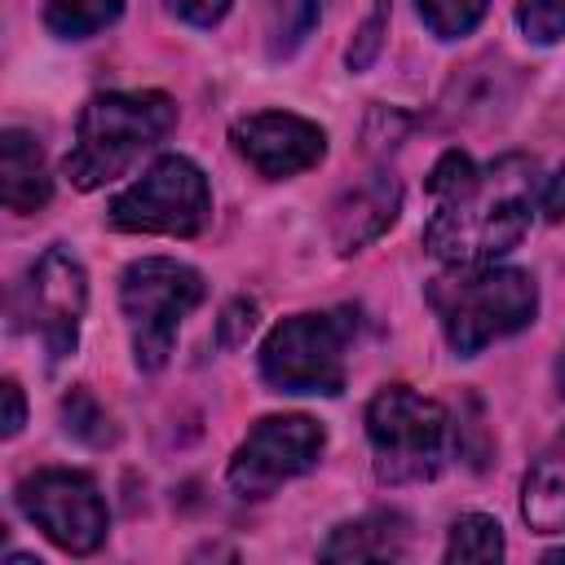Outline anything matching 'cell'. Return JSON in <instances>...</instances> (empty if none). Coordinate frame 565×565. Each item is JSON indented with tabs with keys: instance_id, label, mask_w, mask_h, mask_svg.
Returning <instances> with one entry per match:
<instances>
[{
	"instance_id": "6da1fadb",
	"label": "cell",
	"mask_w": 565,
	"mask_h": 565,
	"mask_svg": "<svg viewBox=\"0 0 565 565\" xmlns=\"http://www.w3.org/2000/svg\"><path fill=\"white\" fill-rule=\"evenodd\" d=\"M530 172L525 159H499L477 168L463 150H446L428 172V194L437 199L424 225V247L446 265H494L530 230Z\"/></svg>"
},
{
	"instance_id": "7a4b0ae2",
	"label": "cell",
	"mask_w": 565,
	"mask_h": 565,
	"mask_svg": "<svg viewBox=\"0 0 565 565\" xmlns=\"http://www.w3.org/2000/svg\"><path fill=\"white\" fill-rule=\"evenodd\" d=\"M177 128V102L168 93H97L84 102L75 124V146L66 154V177L79 190L110 185L146 150H154Z\"/></svg>"
},
{
	"instance_id": "3957f363",
	"label": "cell",
	"mask_w": 565,
	"mask_h": 565,
	"mask_svg": "<svg viewBox=\"0 0 565 565\" xmlns=\"http://www.w3.org/2000/svg\"><path fill=\"white\" fill-rule=\"evenodd\" d=\"M428 305L441 318L446 344L477 358L486 344L521 331L539 313V282L512 265H450L428 282Z\"/></svg>"
},
{
	"instance_id": "277c9868",
	"label": "cell",
	"mask_w": 565,
	"mask_h": 565,
	"mask_svg": "<svg viewBox=\"0 0 565 565\" xmlns=\"http://www.w3.org/2000/svg\"><path fill=\"white\" fill-rule=\"evenodd\" d=\"M366 441L384 486H415L441 472L450 450V415L411 384H384L366 406Z\"/></svg>"
},
{
	"instance_id": "5b68a950",
	"label": "cell",
	"mask_w": 565,
	"mask_h": 565,
	"mask_svg": "<svg viewBox=\"0 0 565 565\" xmlns=\"http://www.w3.org/2000/svg\"><path fill=\"white\" fill-rule=\"evenodd\" d=\"M203 274L172 256H141L119 274V309L132 340V362L159 371L172 358L181 322L203 305Z\"/></svg>"
},
{
	"instance_id": "8992f818",
	"label": "cell",
	"mask_w": 565,
	"mask_h": 565,
	"mask_svg": "<svg viewBox=\"0 0 565 565\" xmlns=\"http://www.w3.org/2000/svg\"><path fill=\"white\" fill-rule=\"evenodd\" d=\"M358 331L353 309L291 313L260 344V380L274 393H322L335 397L349 375V340Z\"/></svg>"
},
{
	"instance_id": "52a82bcc",
	"label": "cell",
	"mask_w": 565,
	"mask_h": 565,
	"mask_svg": "<svg viewBox=\"0 0 565 565\" xmlns=\"http://www.w3.org/2000/svg\"><path fill=\"white\" fill-rule=\"evenodd\" d=\"M212 221V190L194 159L163 154L110 203V225L124 234L194 238Z\"/></svg>"
},
{
	"instance_id": "ba28073f",
	"label": "cell",
	"mask_w": 565,
	"mask_h": 565,
	"mask_svg": "<svg viewBox=\"0 0 565 565\" xmlns=\"http://www.w3.org/2000/svg\"><path fill=\"white\" fill-rule=\"evenodd\" d=\"M22 516L62 552L88 556L106 543L110 512L97 481L79 468H35L18 481Z\"/></svg>"
},
{
	"instance_id": "9c48e42d",
	"label": "cell",
	"mask_w": 565,
	"mask_h": 565,
	"mask_svg": "<svg viewBox=\"0 0 565 565\" xmlns=\"http://www.w3.org/2000/svg\"><path fill=\"white\" fill-rule=\"evenodd\" d=\"M327 428L309 415H265L234 450L225 481L238 499H269L278 486L296 481L322 459Z\"/></svg>"
},
{
	"instance_id": "30bf717a",
	"label": "cell",
	"mask_w": 565,
	"mask_h": 565,
	"mask_svg": "<svg viewBox=\"0 0 565 565\" xmlns=\"http://www.w3.org/2000/svg\"><path fill=\"white\" fill-rule=\"evenodd\" d=\"M84 309H88V274L66 243H53L26 278V318L40 331L53 362L75 353Z\"/></svg>"
},
{
	"instance_id": "8fae6325",
	"label": "cell",
	"mask_w": 565,
	"mask_h": 565,
	"mask_svg": "<svg viewBox=\"0 0 565 565\" xmlns=\"http://www.w3.org/2000/svg\"><path fill=\"white\" fill-rule=\"evenodd\" d=\"M230 141L269 181L300 177V172L318 168L322 154H327V132L313 119L291 115V110H256V115H243V119H234Z\"/></svg>"
},
{
	"instance_id": "7c38bea8",
	"label": "cell",
	"mask_w": 565,
	"mask_h": 565,
	"mask_svg": "<svg viewBox=\"0 0 565 565\" xmlns=\"http://www.w3.org/2000/svg\"><path fill=\"white\" fill-rule=\"evenodd\" d=\"M397 207H402V185L393 172H371L358 185H349L331 203V221H327L335 252L349 256V252H362L366 243H375L397 221Z\"/></svg>"
},
{
	"instance_id": "4fadbf2b",
	"label": "cell",
	"mask_w": 565,
	"mask_h": 565,
	"mask_svg": "<svg viewBox=\"0 0 565 565\" xmlns=\"http://www.w3.org/2000/svg\"><path fill=\"white\" fill-rule=\"evenodd\" d=\"M411 547V516L397 508H375L340 521L322 543V561H397Z\"/></svg>"
},
{
	"instance_id": "5bb4252c",
	"label": "cell",
	"mask_w": 565,
	"mask_h": 565,
	"mask_svg": "<svg viewBox=\"0 0 565 565\" xmlns=\"http://www.w3.org/2000/svg\"><path fill=\"white\" fill-rule=\"evenodd\" d=\"M0 199L18 216H31L53 199V177H49L44 150L22 128L0 132Z\"/></svg>"
},
{
	"instance_id": "9a60e30c",
	"label": "cell",
	"mask_w": 565,
	"mask_h": 565,
	"mask_svg": "<svg viewBox=\"0 0 565 565\" xmlns=\"http://www.w3.org/2000/svg\"><path fill=\"white\" fill-rule=\"evenodd\" d=\"M521 516L539 534H565V428L525 468V481H521Z\"/></svg>"
},
{
	"instance_id": "2e32d148",
	"label": "cell",
	"mask_w": 565,
	"mask_h": 565,
	"mask_svg": "<svg viewBox=\"0 0 565 565\" xmlns=\"http://www.w3.org/2000/svg\"><path fill=\"white\" fill-rule=\"evenodd\" d=\"M512 102V66L499 62H481V66H463L446 93L450 115L468 119V124H486L494 115H503Z\"/></svg>"
},
{
	"instance_id": "e0dca14e",
	"label": "cell",
	"mask_w": 565,
	"mask_h": 565,
	"mask_svg": "<svg viewBox=\"0 0 565 565\" xmlns=\"http://www.w3.org/2000/svg\"><path fill=\"white\" fill-rule=\"evenodd\" d=\"M124 13V0H44V26L57 40H88Z\"/></svg>"
},
{
	"instance_id": "ac0fdd59",
	"label": "cell",
	"mask_w": 565,
	"mask_h": 565,
	"mask_svg": "<svg viewBox=\"0 0 565 565\" xmlns=\"http://www.w3.org/2000/svg\"><path fill=\"white\" fill-rule=\"evenodd\" d=\"M508 552L503 543V525L486 512H463L455 525H450V539H446V561H499Z\"/></svg>"
},
{
	"instance_id": "d6986e66",
	"label": "cell",
	"mask_w": 565,
	"mask_h": 565,
	"mask_svg": "<svg viewBox=\"0 0 565 565\" xmlns=\"http://www.w3.org/2000/svg\"><path fill=\"white\" fill-rule=\"evenodd\" d=\"M57 415H62V428H66L75 441H84V446H110V441H115V424H110L106 406H102L88 388H71V393L62 397Z\"/></svg>"
},
{
	"instance_id": "ffe728a7",
	"label": "cell",
	"mask_w": 565,
	"mask_h": 565,
	"mask_svg": "<svg viewBox=\"0 0 565 565\" xmlns=\"http://www.w3.org/2000/svg\"><path fill=\"white\" fill-rule=\"evenodd\" d=\"M322 18V0H274V22H269V57H291L309 31Z\"/></svg>"
},
{
	"instance_id": "44dd1931",
	"label": "cell",
	"mask_w": 565,
	"mask_h": 565,
	"mask_svg": "<svg viewBox=\"0 0 565 565\" xmlns=\"http://www.w3.org/2000/svg\"><path fill=\"white\" fill-rule=\"evenodd\" d=\"M415 4H419V18L428 22V31L437 40H459L486 18L490 0H415Z\"/></svg>"
},
{
	"instance_id": "7402d4cb",
	"label": "cell",
	"mask_w": 565,
	"mask_h": 565,
	"mask_svg": "<svg viewBox=\"0 0 565 565\" xmlns=\"http://www.w3.org/2000/svg\"><path fill=\"white\" fill-rule=\"evenodd\" d=\"M516 22L530 44H561L565 40V0H521Z\"/></svg>"
},
{
	"instance_id": "603a6c76",
	"label": "cell",
	"mask_w": 565,
	"mask_h": 565,
	"mask_svg": "<svg viewBox=\"0 0 565 565\" xmlns=\"http://www.w3.org/2000/svg\"><path fill=\"white\" fill-rule=\"evenodd\" d=\"M384 31H388V0H375V9L362 18V26L353 31V44H349V53H344L349 71H366V66L380 57Z\"/></svg>"
},
{
	"instance_id": "cb8c5ba5",
	"label": "cell",
	"mask_w": 565,
	"mask_h": 565,
	"mask_svg": "<svg viewBox=\"0 0 565 565\" xmlns=\"http://www.w3.org/2000/svg\"><path fill=\"white\" fill-rule=\"evenodd\" d=\"M256 331V300H247V296H234L225 309H221V322H216V340L225 344V349H238V344H247V335Z\"/></svg>"
},
{
	"instance_id": "d4e9b609",
	"label": "cell",
	"mask_w": 565,
	"mask_h": 565,
	"mask_svg": "<svg viewBox=\"0 0 565 565\" xmlns=\"http://www.w3.org/2000/svg\"><path fill=\"white\" fill-rule=\"evenodd\" d=\"M234 0H168V9L190 26H216Z\"/></svg>"
},
{
	"instance_id": "484cf974",
	"label": "cell",
	"mask_w": 565,
	"mask_h": 565,
	"mask_svg": "<svg viewBox=\"0 0 565 565\" xmlns=\"http://www.w3.org/2000/svg\"><path fill=\"white\" fill-rule=\"evenodd\" d=\"M26 424V397L18 380H4V437H18Z\"/></svg>"
},
{
	"instance_id": "4316f807",
	"label": "cell",
	"mask_w": 565,
	"mask_h": 565,
	"mask_svg": "<svg viewBox=\"0 0 565 565\" xmlns=\"http://www.w3.org/2000/svg\"><path fill=\"white\" fill-rule=\"evenodd\" d=\"M539 212H543L547 221H565V168H556V172L547 177V185H543V194H539Z\"/></svg>"
},
{
	"instance_id": "83f0119b",
	"label": "cell",
	"mask_w": 565,
	"mask_h": 565,
	"mask_svg": "<svg viewBox=\"0 0 565 565\" xmlns=\"http://www.w3.org/2000/svg\"><path fill=\"white\" fill-rule=\"evenodd\" d=\"M556 393L565 397V344H561V358H556Z\"/></svg>"
}]
</instances>
